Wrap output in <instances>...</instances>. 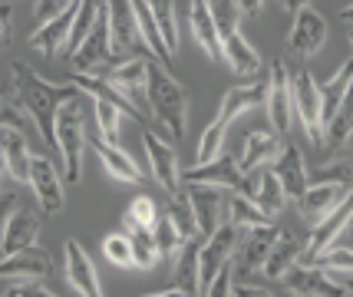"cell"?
Segmentation results:
<instances>
[{
	"mask_svg": "<svg viewBox=\"0 0 353 297\" xmlns=\"http://www.w3.org/2000/svg\"><path fill=\"white\" fill-rule=\"evenodd\" d=\"M152 235H155V245H159V251H162V254H175V251L185 245L182 232L175 228V221H172L169 215H159V221H155V228H152Z\"/></svg>",
	"mask_w": 353,
	"mask_h": 297,
	"instance_id": "cell-43",
	"label": "cell"
},
{
	"mask_svg": "<svg viewBox=\"0 0 353 297\" xmlns=\"http://www.w3.org/2000/svg\"><path fill=\"white\" fill-rule=\"evenodd\" d=\"M225 129H228V125H221L218 119L208 125V129H205V136H201V142H199V162H195V165H201V162H212L215 156H221Z\"/></svg>",
	"mask_w": 353,
	"mask_h": 297,
	"instance_id": "cell-45",
	"label": "cell"
},
{
	"mask_svg": "<svg viewBox=\"0 0 353 297\" xmlns=\"http://www.w3.org/2000/svg\"><path fill=\"white\" fill-rule=\"evenodd\" d=\"M40 232H43V215H37L33 208L20 205L14 215L7 212V218H3V238H0L3 258H7V254H17V251H23V248H30V245H37Z\"/></svg>",
	"mask_w": 353,
	"mask_h": 297,
	"instance_id": "cell-14",
	"label": "cell"
},
{
	"mask_svg": "<svg viewBox=\"0 0 353 297\" xmlns=\"http://www.w3.org/2000/svg\"><path fill=\"white\" fill-rule=\"evenodd\" d=\"M268 99V83H251V86H231L225 99H221V110H218V123L221 125H231L241 112L254 110V106H264Z\"/></svg>",
	"mask_w": 353,
	"mask_h": 297,
	"instance_id": "cell-29",
	"label": "cell"
},
{
	"mask_svg": "<svg viewBox=\"0 0 353 297\" xmlns=\"http://www.w3.org/2000/svg\"><path fill=\"white\" fill-rule=\"evenodd\" d=\"M132 10H136V20H139V30H142V40H145V47L152 53V60H159L162 66L169 63L172 66V57L169 47H165V40H162V33H159V23H155V14H152V3L149 0H132Z\"/></svg>",
	"mask_w": 353,
	"mask_h": 297,
	"instance_id": "cell-32",
	"label": "cell"
},
{
	"mask_svg": "<svg viewBox=\"0 0 353 297\" xmlns=\"http://www.w3.org/2000/svg\"><path fill=\"white\" fill-rule=\"evenodd\" d=\"M343 284H347V287H350V294H353V278H343Z\"/></svg>",
	"mask_w": 353,
	"mask_h": 297,
	"instance_id": "cell-54",
	"label": "cell"
},
{
	"mask_svg": "<svg viewBox=\"0 0 353 297\" xmlns=\"http://www.w3.org/2000/svg\"><path fill=\"white\" fill-rule=\"evenodd\" d=\"M268 119L274 125V132H288L291 129V119H294V93H291V73L288 66L277 60L268 73Z\"/></svg>",
	"mask_w": 353,
	"mask_h": 297,
	"instance_id": "cell-11",
	"label": "cell"
},
{
	"mask_svg": "<svg viewBox=\"0 0 353 297\" xmlns=\"http://www.w3.org/2000/svg\"><path fill=\"white\" fill-rule=\"evenodd\" d=\"M225 63L231 66V73H234V76H245V79H251L258 70H261V57H258V50L251 47L241 33L225 37Z\"/></svg>",
	"mask_w": 353,
	"mask_h": 297,
	"instance_id": "cell-33",
	"label": "cell"
},
{
	"mask_svg": "<svg viewBox=\"0 0 353 297\" xmlns=\"http://www.w3.org/2000/svg\"><path fill=\"white\" fill-rule=\"evenodd\" d=\"M254 202H258V208L268 212L271 218L291 202L288 192H284V185L277 182V175L271 172V165H261V169H258V195H254Z\"/></svg>",
	"mask_w": 353,
	"mask_h": 297,
	"instance_id": "cell-36",
	"label": "cell"
},
{
	"mask_svg": "<svg viewBox=\"0 0 353 297\" xmlns=\"http://www.w3.org/2000/svg\"><path fill=\"white\" fill-rule=\"evenodd\" d=\"M30 162L33 152L27 149V136L3 129V172L17 182H30Z\"/></svg>",
	"mask_w": 353,
	"mask_h": 297,
	"instance_id": "cell-31",
	"label": "cell"
},
{
	"mask_svg": "<svg viewBox=\"0 0 353 297\" xmlns=\"http://www.w3.org/2000/svg\"><path fill=\"white\" fill-rule=\"evenodd\" d=\"M142 142H145V152H149V165H152L155 182L165 188V192H175L182 188V172H179V156L169 142H162L155 132H142Z\"/></svg>",
	"mask_w": 353,
	"mask_h": 297,
	"instance_id": "cell-19",
	"label": "cell"
},
{
	"mask_svg": "<svg viewBox=\"0 0 353 297\" xmlns=\"http://www.w3.org/2000/svg\"><path fill=\"white\" fill-rule=\"evenodd\" d=\"M228 215H231V221H234L241 232H248V228H258V225H271V215H268V212H261V208H258V202H251V198L238 195V192H234V198H231V205H228Z\"/></svg>",
	"mask_w": 353,
	"mask_h": 297,
	"instance_id": "cell-39",
	"label": "cell"
},
{
	"mask_svg": "<svg viewBox=\"0 0 353 297\" xmlns=\"http://www.w3.org/2000/svg\"><path fill=\"white\" fill-rule=\"evenodd\" d=\"M112 57H116L112 27H109V10L103 7L96 27H92V30L86 33V40L70 53V60H73V70H77V73H103V70L112 66Z\"/></svg>",
	"mask_w": 353,
	"mask_h": 297,
	"instance_id": "cell-6",
	"label": "cell"
},
{
	"mask_svg": "<svg viewBox=\"0 0 353 297\" xmlns=\"http://www.w3.org/2000/svg\"><path fill=\"white\" fill-rule=\"evenodd\" d=\"M310 182H334V185L353 188V145L343 149V152L337 149V156L330 158V162L317 165V169L310 172Z\"/></svg>",
	"mask_w": 353,
	"mask_h": 297,
	"instance_id": "cell-37",
	"label": "cell"
},
{
	"mask_svg": "<svg viewBox=\"0 0 353 297\" xmlns=\"http://www.w3.org/2000/svg\"><path fill=\"white\" fill-rule=\"evenodd\" d=\"M86 139H90V145L96 149V156L103 158V165L109 169V175H116V182H129V185H139V182H142V169L125 156L116 142L103 139L99 132H90Z\"/></svg>",
	"mask_w": 353,
	"mask_h": 297,
	"instance_id": "cell-27",
	"label": "cell"
},
{
	"mask_svg": "<svg viewBox=\"0 0 353 297\" xmlns=\"http://www.w3.org/2000/svg\"><path fill=\"white\" fill-rule=\"evenodd\" d=\"M340 17H343L347 23H353V3H350V7H343V10H340Z\"/></svg>",
	"mask_w": 353,
	"mask_h": 297,
	"instance_id": "cell-53",
	"label": "cell"
},
{
	"mask_svg": "<svg viewBox=\"0 0 353 297\" xmlns=\"http://www.w3.org/2000/svg\"><path fill=\"white\" fill-rule=\"evenodd\" d=\"M188 23H192V40L208 53V60L212 63L225 60V43H221V33H218V27H215V17L208 10V0H192Z\"/></svg>",
	"mask_w": 353,
	"mask_h": 297,
	"instance_id": "cell-20",
	"label": "cell"
},
{
	"mask_svg": "<svg viewBox=\"0 0 353 297\" xmlns=\"http://www.w3.org/2000/svg\"><path fill=\"white\" fill-rule=\"evenodd\" d=\"M350 139H353V83H350V90H347V96H343V103H340V110L334 112V119L327 123L323 149L327 152H337Z\"/></svg>",
	"mask_w": 353,
	"mask_h": 297,
	"instance_id": "cell-34",
	"label": "cell"
},
{
	"mask_svg": "<svg viewBox=\"0 0 353 297\" xmlns=\"http://www.w3.org/2000/svg\"><path fill=\"white\" fill-rule=\"evenodd\" d=\"M152 116L159 119L162 129H169L172 142L185 139V119H188V93L182 90V83H175L172 73H165V66L155 60L149 63V103H145Z\"/></svg>",
	"mask_w": 353,
	"mask_h": 297,
	"instance_id": "cell-2",
	"label": "cell"
},
{
	"mask_svg": "<svg viewBox=\"0 0 353 297\" xmlns=\"http://www.w3.org/2000/svg\"><path fill=\"white\" fill-rule=\"evenodd\" d=\"M201 238H188L182 248H179V261H175V271H172L169 284L179 287L182 294H201Z\"/></svg>",
	"mask_w": 353,
	"mask_h": 297,
	"instance_id": "cell-25",
	"label": "cell"
},
{
	"mask_svg": "<svg viewBox=\"0 0 353 297\" xmlns=\"http://www.w3.org/2000/svg\"><path fill=\"white\" fill-rule=\"evenodd\" d=\"M350 221H353V188L343 195V198H340V205L330 212V215H327V218L314 225L307 245H304V265L317 261L323 251L330 248V245H334V241H337V238L350 228Z\"/></svg>",
	"mask_w": 353,
	"mask_h": 297,
	"instance_id": "cell-9",
	"label": "cell"
},
{
	"mask_svg": "<svg viewBox=\"0 0 353 297\" xmlns=\"http://www.w3.org/2000/svg\"><path fill=\"white\" fill-rule=\"evenodd\" d=\"M310 265H317V267H323V271H353V245L350 248H327L317 258V261H310Z\"/></svg>",
	"mask_w": 353,
	"mask_h": 297,
	"instance_id": "cell-47",
	"label": "cell"
},
{
	"mask_svg": "<svg viewBox=\"0 0 353 297\" xmlns=\"http://www.w3.org/2000/svg\"><path fill=\"white\" fill-rule=\"evenodd\" d=\"M271 172L277 175V182L284 185L291 202H301V198H304V192H307V185H310V175H307V169H304V156H301V149H297L294 142H284L281 156L271 162Z\"/></svg>",
	"mask_w": 353,
	"mask_h": 297,
	"instance_id": "cell-18",
	"label": "cell"
},
{
	"mask_svg": "<svg viewBox=\"0 0 353 297\" xmlns=\"http://www.w3.org/2000/svg\"><path fill=\"white\" fill-rule=\"evenodd\" d=\"M50 274H53V258H50V251L37 248V245L17 251V254H7L3 265H0V278H3V284L46 281Z\"/></svg>",
	"mask_w": 353,
	"mask_h": 297,
	"instance_id": "cell-13",
	"label": "cell"
},
{
	"mask_svg": "<svg viewBox=\"0 0 353 297\" xmlns=\"http://www.w3.org/2000/svg\"><path fill=\"white\" fill-rule=\"evenodd\" d=\"M103 251H106V258L112 265L119 267H136L132 261V241H129V232H119V235H109L103 241Z\"/></svg>",
	"mask_w": 353,
	"mask_h": 297,
	"instance_id": "cell-44",
	"label": "cell"
},
{
	"mask_svg": "<svg viewBox=\"0 0 353 297\" xmlns=\"http://www.w3.org/2000/svg\"><path fill=\"white\" fill-rule=\"evenodd\" d=\"M281 149H284V142H281V132H261V129H254V132H248L245 136V145H241V172H254V169H261L268 162H274L281 156Z\"/></svg>",
	"mask_w": 353,
	"mask_h": 297,
	"instance_id": "cell-28",
	"label": "cell"
},
{
	"mask_svg": "<svg viewBox=\"0 0 353 297\" xmlns=\"http://www.w3.org/2000/svg\"><path fill=\"white\" fill-rule=\"evenodd\" d=\"M350 225H353V221H350ZM350 245H353V228H350Z\"/></svg>",
	"mask_w": 353,
	"mask_h": 297,
	"instance_id": "cell-56",
	"label": "cell"
},
{
	"mask_svg": "<svg viewBox=\"0 0 353 297\" xmlns=\"http://www.w3.org/2000/svg\"><path fill=\"white\" fill-rule=\"evenodd\" d=\"M188 185V182H182ZM228 188L221 185H205V182H192L188 185V195H192V205H195V218H199V235L208 238L215 235L218 228L225 225V212H228V195H225Z\"/></svg>",
	"mask_w": 353,
	"mask_h": 297,
	"instance_id": "cell-10",
	"label": "cell"
},
{
	"mask_svg": "<svg viewBox=\"0 0 353 297\" xmlns=\"http://www.w3.org/2000/svg\"><path fill=\"white\" fill-rule=\"evenodd\" d=\"M79 0H37V10H33V17H37V27H43V23H50V20H57L60 14H66L70 7H77Z\"/></svg>",
	"mask_w": 353,
	"mask_h": 297,
	"instance_id": "cell-48",
	"label": "cell"
},
{
	"mask_svg": "<svg viewBox=\"0 0 353 297\" xmlns=\"http://www.w3.org/2000/svg\"><path fill=\"white\" fill-rule=\"evenodd\" d=\"M96 123H99V136H103V139L116 142V136H119V110H116V106L96 99Z\"/></svg>",
	"mask_w": 353,
	"mask_h": 297,
	"instance_id": "cell-46",
	"label": "cell"
},
{
	"mask_svg": "<svg viewBox=\"0 0 353 297\" xmlns=\"http://www.w3.org/2000/svg\"><path fill=\"white\" fill-rule=\"evenodd\" d=\"M277 232L274 225H258V228H248L241 232V241H238V248H234V258H231V271H234V281H248L254 274H261L264 271V261H268V254L274 248L277 241Z\"/></svg>",
	"mask_w": 353,
	"mask_h": 297,
	"instance_id": "cell-4",
	"label": "cell"
},
{
	"mask_svg": "<svg viewBox=\"0 0 353 297\" xmlns=\"http://www.w3.org/2000/svg\"><path fill=\"white\" fill-rule=\"evenodd\" d=\"M327 43V20L314 7H304L301 14H294V27L288 37V50L294 57H314Z\"/></svg>",
	"mask_w": 353,
	"mask_h": 297,
	"instance_id": "cell-16",
	"label": "cell"
},
{
	"mask_svg": "<svg viewBox=\"0 0 353 297\" xmlns=\"http://www.w3.org/2000/svg\"><path fill=\"white\" fill-rule=\"evenodd\" d=\"M347 192H350V188L334 185V182H310L307 192H304V198L297 202L301 205V218L307 221V225L323 221L340 205V198H343Z\"/></svg>",
	"mask_w": 353,
	"mask_h": 297,
	"instance_id": "cell-23",
	"label": "cell"
},
{
	"mask_svg": "<svg viewBox=\"0 0 353 297\" xmlns=\"http://www.w3.org/2000/svg\"><path fill=\"white\" fill-rule=\"evenodd\" d=\"M86 132H83V110H79V99H70L57 116V152L63 156L66 165V182L73 185L79 182L83 172V145H86Z\"/></svg>",
	"mask_w": 353,
	"mask_h": 297,
	"instance_id": "cell-3",
	"label": "cell"
},
{
	"mask_svg": "<svg viewBox=\"0 0 353 297\" xmlns=\"http://www.w3.org/2000/svg\"><path fill=\"white\" fill-rule=\"evenodd\" d=\"M165 215H169L172 221H175V228L182 232V238L188 241V238L199 235V218H195V205H192V195H188V185L175 188L169 198V208H165Z\"/></svg>",
	"mask_w": 353,
	"mask_h": 297,
	"instance_id": "cell-35",
	"label": "cell"
},
{
	"mask_svg": "<svg viewBox=\"0 0 353 297\" xmlns=\"http://www.w3.org/2000/svg\"><path fill=\"white\" fill-rule=\"evenodd\" d=\"M304 245H307V241H297L294 235L281 232L274 241V248H271V254H268V261H264L261 274L268 281H284V274L304 258Z\"/></svg>",
	"mask_w": 353,
	"mask_h": 297,
	"instance_id": "cell-30",
	"label": "cell"
},
{
	"mask_svg": "<svg viewBox=\"0 0 353 297\" xmlns=\"http://www.w3.org/2000/svg\"><path fill=\"white\" fill-rule=\"evenodd\" d=\"M241 162L234 156H215L212 162H201V165H195V169H188V172H182V182H205V185H221L228 188V192H234L238 188V182H241Z\"/></svg>",
	"mask_w": 353,
	"mask_h": 297,
	"instance_id": "cell-21",
	"label": "cell"
},
{
	"mask_svg": "<svg viewBox=\"0 0 353 297\" xmlns=\"http://www.w3.org/2000/svg\"><path fill=\"white\" fill-rule=\"evenodd\" d=\"M10 76H14V90H17V103L30 112V119L37 123V132L43 139L46 149H57V116L60 110L70 103V99H79L77 83H66V86H57V83H46L30 63L14 60L10 63Z\"/></svg>",
	"mask_w": 353,
	"mask_h": 297,
	"instance_id": "cell-1",
	"label": "cell"
},
{
	"mask_svg": "<svg viewBox=\"0 0 353 297\" xmlns=\"http://www.w3.org/2000/svg\"><path fill=\"white\" fill-rule=\"evenodd\" d=\"M106 10H109V27H112V47H116V53H139V50L149 53L145 40H142V30H139L132 0H106Z\"/></svg>",
	"mask_w": 353,
	"mask_h": 297,
	"instance_id": "cell-12",
	"label": "cell"
},
{
	"mask_svg": "<svg viewBox=\"0 0 353 297\" xmlns=\"http://www.w3.org/2000/svg\"><path fill=\"white\" fill-rule=\"evenodd\" d=\"M77 7H70V10L60 14L57 20H50V23H43V27H37V33L30 37V47L37 50L40 57L53 60V57L63 50V43H70V33H73V23H77Z\"/></svg>",
	"mask_w": 353,
	"mask_h": 297,
	"instance_id": "cell-26",
	"label": "cell"
},
{
	"mask_svg": "<svg viewBox=\"0 0 353 297\" xmlns=\"http://www.w3.org/2000/svg\"><path fill=\"white\" fill-rule=\"evenodd\" d=\"M284 294L294 297H353L343 281H334L317 265H294L284 274Z\"/></svg>",
	"mask_w": 353,
	"mask_h": 297,
	"instance_id": "cell-8",
	"label": "cell"
},
{
	"mask_svg": "<svg viewBox=\"0 0 353 297\" xmlns=\"http://www.w3.org/2000/svg\"><path fill=\"white\" fill-rule=\"evenodd\" d=\"M3 43H10V3L3 0Z\"/></svg>",
	"mask_w": 353,
	"mask_h": 297,
	"instance_id": "cell-52",
	"label": "cell"
},
{
	"mask_svg": "<svg viewBox=\"0 0 353 297\" xmlns=\"http://www.w3.org/2000/svg\"><path fill=\"white\" fill-rule=\"evenodd\" d=\"M70 79L77 83L83 93H90L92 99H103V103H109V106H116V110L125 112L129 119H136V123H142V119H145V112L139 110L129 96L119 93V90H116V86H112L106 76H96V73H73Z\"/></svg>",
	"mask_w": 353,
	"mask_h": 297,
	"instance_id": "cell-24",
	"label": "cell"
},
{
	"mask_svg": "<svg viewBox=\"0 0 353 297\" xmlns=\"http://www.w3.org/2000/svg\"><path fill=\"white\" fill-rule=\"evenodd\" d=\"M125 232H129V241H132V261H136V267L149 271L162 258V251L155 245L152 228H125Z\"/></svg>",
	"mask_w": 353,
	"mask_h": 297,
	"instance_id": "cell-38",
	"label": "cell"
},
{
	"mask_svg": "<svg viewBox=\"0 0 353 297\" xmlns=\"http://www.w3.org/2000/svg\"><path fill=\"white\" fill-rule=\"evenodd\" d=\"M155 221H159L155 202L145 198V195H139V198H132L129 212L123 215V228H155Z\"/></svg>",
	"mask_w": 353,
	"mask_h": 297,
	"instance_id": "cell-42",
	"label": "cell"
},
{
	"mask_svg": "<svg viewBox=\"0 0 353 297\" xmlns=\"http://www.w3.org/2000/svg\"><path fill=\"white\" fill-rule=\"evenodd\" d=\"M238 241H241V228L228 221V225H221L215 235H208L201 241V294H208L212 291V284L215 278L221 274V267L231 265V258H234V248H238Z\"/></svg>",
	"mask_w": 353,
	"mask_h": 297,
	"instance_id": "cell-7",
	"label": "cell"
},
{
	"mask_svg": "<svg viewBox=\"0 0 353 297\" xmlns=\"http://www.w3.org/2000/svg\"><path fill=\"white\" fill-rule=\"evenodd\" d=\"M208 10H212V17H215V27H218V33H221V43H225V37L238 33V20H241L238 0H208Z\"/></svg>",
	"mask_w": 353,
	"mask_h": 297,
	"instance_id": "cell-41",
	"label": "cell"
},
{
	"mask_svg": "<svg viewBox=\"0 0 353 297\" xmlns=\"http://www.w3.org/2000/svg\"><path fill=\"white\" fill-rule=\"evenodd\" d=\"M238 7H241V14L258 17L264 10V0H238Z\"/></svg>",
	"mask_w": 353,
	"mask_h": 297,
	"instance_id": "cell-50",
	"label": "cell"
},
{
	"mask_svg": "<svg viewBox=\"0 0 353 297\" xmlns=\"http://www.w3.org/2000/svg\"><path fill=\"white\" fill-rule=\"evenodd\" d=\"M3 297H53L43 281H14L3 284Z\"/></svg>",
	"mask_w": 353,
	"mask_h": 297,
	"instance_id": "cell-49",
	"label": "cell"
},
{
	"mask_svg": "<svg viewBox=\"0 0 353 297\" xmlns=\"http://www.w3.org/2000/svg\"><path fill=\"white\" fill-rule=\"evenodd\" d=\"M66 281L77 287V294L83 297H99L103 287H99V278H96V267H92V258L83 251L77 238L66 241Z\"/></svg>",
	"mask_w": 353,
	"mask_h": 297,
	"instance_id": "cell-22",
	"label": "cell"
},
{
	"mask_svg": "<svg viewBox=\"0 0 353 297\" xmlns=\"http://www.w3.org/2000/svg\"><path fill=\"white\" fill-rule=\"evenodd\" d=\"M291 93H294V116L301 119L310 142L317 149H323V99H321V86H317V79H314L310 70L294 73Z\"/></svg>",
	"mask_w": 353,
	"mask_h": 297,
	"instance_id": "cell-5",
	"label": "cell"
},
{
	"mask_svg": "<svg viewBox=\"0 0 353 297\" xmlns=\"http://www.w3.org/2000/svg\"><path fill=\"white\" fill-rule=\"evenodd\" d=\"M103 76L119 90L123 96H129L136 106L149 103V60H139V57H129L125 63H116L109 66Z\"/></svg>",
	"mask_w": 353,
	"mask_h": 297,
	"instance_id": "cell-17",
	"label": "cell"
},
{
	"mask_svg": "<svg viewBox=\"0 0 353 297\" xmlns=\"http://www.w3.org/2000/svg\"><path fill=\"white\" fill-rule=\"evenodd\" d=\"M347 40H350V47H353V30H350V33H347Z\"/></svg>",
	"mask_w": 353,
	"mask_h": 297,
	"instance_id": "cell-55",
	"label": "cell"
},
{
	"mask_svg": "<svg viewBox=\"0 0 353 297\" xmlns=\"http://www.w3.org/2000/svg\"><path fill=\"white\" fill-rule=\"evenodd\" d=\"M152 3V14H155V23H159V33L165 40L169 53L175 57L179 53V27H175V3L172 0H149Z\"/></svg>",
	"mask_w": 353,
	"mask_h": 297,
	"instance_id": "cell-40",
	"label": "cell"
},
{
	"mask_svg": "<svg viewBox=\"0 0 353 297\" xmlns=\"http://www.w3.org/2000/svg\"><path fill=\"white\" fill-rule=\"evenodd\" d=\"M281 3H284V10H288V14H301V10L310 7L314 0H281Z\"/></svg>",
	"mask_w": 353,
	"mask_h": 297,
	"instance_id": "cell-51",
	"label": "cell"
},
{
	"mask_svg": "<svg viewBox=\"0 0 353 297\" xmlns=\"http://www.w3.org/2000/svg\"><path fill=\"white\" fill-rule=\"evenodd\" d=\"M27 185L33 188V195H37V202L43 208V215L63 212V205H66V198H63V182H60V175H57V165L46 156H33L30 182H27Z\"/></svg>",
	"mask_w": 353,
	"mask_h": 297,
	"instance_id": "cell-15",
	"label": "cell"
}]
</instances>
